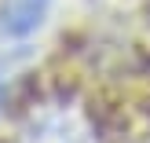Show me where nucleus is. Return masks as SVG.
<instances>
[{"label":"nucleus","mask_w":150,"mask_h":143,"mask_svg":"<svg viewBox=\"0 0 150 143\" xmlns=\"http://www.w3.org/2000/svg\"><path fill=\"white\" fill-rule=\"evenodd\" d=\"M51 0H7L4 7V33L7 37H26L44 22Z\"/></svg>","instance_id":"f257e3e1"}]
</instances>
